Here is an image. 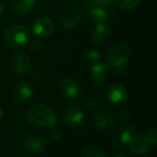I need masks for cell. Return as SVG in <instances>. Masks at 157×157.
Here are the masks:
<instances>
[{
  "instance_id": "6da1fadb",
  "label": "cell",
  "mask_w": 157,
  "mask_h": 157,
  "mask_svg": "<svg viewBox=\"0 0 157 157\" xmlns=\"http://www.w3.org/2000/svg\"><path fill=\"white\" fill-rule=\"evenodd\" d=\"M26 118L31 125L39 128H52L58 121L56 112L43 103L31 105L26 112Z\"/></svg>"
},
{
  "instance_id": "7a4b0ae2",
  "label": "cell",
  "mask_w": 157,
  "mask_h": 157,
  "mask_svg": "<svg viewBox=\"0 0 157 157\" xmlns=\"http://www.w3.org/2000/svg\"><path fill=\"white\" fill-rule=\"evenodd\" d=\"M131 56V48L126 42H116L110 46L107 53V63L118 73L124 71L125 63Z\"/></svg>"
},
{
  "instance_id": "3957f363",
  "label": "cell",
  "mask_w": 157,
  "mask_h": 157,
  "mask_svg": "<svg viewBox=\"0 0 157 157\" xmlns=\"http://www.w3.org/2000/svg\"><path fill=\"white\" fill-rule=\"evenodd\" d=\"M5 40L6 43L11 48H23L30 40V35L26 27L14 24L8 27L5 31Z\"/></svg>"
},
{
  "instance_id": "277c9868",
  "label": "cell",
  "mask_w": 157,
  "mask_h": 157,
  "mask_svg": "<svg viewBox=\"0 0 157 157\" xmlns=\"http://www.w3.org/2000/svg\"><path fill=\"white\" fill-rule=\"evenodd\" d=\"M33 95V87L30 83L26 81L17 82L11 90V98L14 102L18 105H24L28 102Z\"/></svg>"
},
{
  "instance_id": "5b68a950",
  "label": "cell",
  "mask_w": 157,
  "mask_h": 157,
  "mask_svg": "<svg viewBox=\"0 0 157 157\" xmlns=\"http://www.w3.org/2000/svg\"><path fill=\"white\" fill-rule=\"evenodd\" d=\"M11 69L16 75H27L31 71V58L24 52L15 53L11 58Z\"/></svg>"
},
{
  "instance_id": "8992f818",
  "label": "cell",
  "mask_w": 157,
  "mask_h": 157,
  "mask_svg": "<svg viewBox=\"0 0 157 157\" xmlns=\"http://www.w3.org/2000/svg\"><path fill=\"white\" fill-rule=\"evenodd\" d=\"M84 121V111L78 103H70L63 111V122L67 126L78 127Z\"/></svg>"
},
{
  "instance_id": "52a82bcc",
  "label": "cell",
  "mask_w": 157,
  "mask_h": 157,
  "mask_svg": "<svg viewBox=\"0 0 157 157\" xmlns=\"http://www.w3.org/2000/svg\"><path fill=\"white\" fill-rule=\"evenodd\" d=\"M107 98L112 105L116 107H123L128 100L127 88L121 83H114L107 90Z\"/></svg>"
},
{
  "instance_id": "ba28073f",
  "label": "cell",
  "mask_w": 157,
  "mask_h": 157,
  "mask_svg": "<svg viewBox=\"0 0 157 157\" xmlns=\"http://www.w3.org/2000/svg\"><path fill=\"white\" fill-rule=\"evenodd\" d=\"M59 90L66 98L74 99L81 95L82 86L76 78H71V76H66L59 83Z\"/></svg>"
},
{
  "instance_id": "9c48e42d",
  "label": "cell",
  "mask_w": 157,
  "mask_h": 157,
  "mask_svg": "<svg viewBox=\"0 0 157 157\" xmlns=\"http://www.w3.org/2000/svg\"><path fill=\"white\" fill-rule=\"evenodd\" d=\"M111 74V68L108 63L98 61L92 65L90 68V76H92L93 83L96 86H101Z\"/></svg>"
},
{
  "instance_id": "30bf717a",
  "label": "cell",
  "mask_w": 157,
  "mask_h": 157,
  "mask_svg": "<svg viewBox=\"0 0 157 157\" xmlns=\"http://www.w3.org/2000/svg\"><path fill=\"white\" fill-rule=\"evenodd\" d=\"M23 145L27 152L37 155L43 152L44 147H45V142H44L43 138L40 137L39 135L27 133L23 138Z\"/></svg>"
},
{
  "instance_id": "8fae6325",
  "label": "cell",
  "mask_w": 157,
  "mask_h": 157,
  "mask_svg": "<svg viewBox=\"0 0 157 157\" xmlns=\"http://www.w3.org/2000/svg\"><path fill=\"white\" fill-rule=\"evenodd\" d=\"M82 20V13L76 8H69L63 13L60 24L65 29H73L78 26Z\"/></svg>"
},
{
  "instance_id": "7c38bea8",
  "label": "cell",
  "mask_w": 157,
  "mask_h": 157,
  "mask_svg": "<svg viewBox=\"0 0 157 157\" xmlns=\"http://www.w3.org/2000/svg\"><path fill=\"white\" fill-rule=\"evenodd\" d=\"M54 30V24L50 17H40L35 22L33 31L38 38H48Z\"/></svg>"
},
{
  "instance_id": "4fadbf2b",
  "label": "cell",
  "mask_w": 157,
  "mask_h": 157,
  "mask_svg": "<svg viewBox=\"0 0 157 157\" xmlns=\"http://www.w3.org/2000/svg\"><path fill=\"white\" fill-rule=\"evenodd\" d=\"M110 28L105 24H97L90 33V41L95 45L101 46L108 42L110 38Z\"/></svg>"
},
{
  "instance_id": "5bb4252c",
  "label": "cell",
  "mask_w": 157,
  "mask_h": 157,
  "mask_svg": "<svg viewBox=\"0 0 157 157\" xmlns=\"http://www.w3.org/2000/svg\"><path fill=\"white\" fill-rule=\"evenodd\" d=\"M127 146L129 147V151H130L135 156H138V157L144 156V155L148 152V150H150V145H148V143L146 142L144 136L139 135V133H137V135L133 137V139L131 140L130 143Z\"/></svg>"
},
{
  "instance_id": "9a60e30c",
  "label": "cell",
  "mask_w": 157,
  "mask_h": 157,
  "mask_svg": "<svg viewBox=\"0 0 157 157\" xmlns=\"http://www.w3.org/2000/svg\"><path fill=\"white\" fill-rule=\"evenodd\" d=\"M116 122L115 115L108 110H100L94 116V124L100 129H105L111 127Z\"/></svg>"
},
{
  "instance_id": "2e32d148",
  "label": "cell",
  "mask_w": 157,
  "mask_h": 157,
  "mask_svg": "<svg viewBox=\"0 0 157 157\" xmlns=\"http://www.w3.org/2000/svg\"><path fill=\"white\" fill-rule=\"evenodd\" d=\"M37 0H12L14 11L20 15H27L35 9Z\"/></svg>"
},
{
  "instance_id": "e0dca14e",
  "label": "cell",
  "mask_w": 157,
  "mask_h": 157,
  "mask_svg": "<svg viewBox=\"0 0 157 157\" xmlns=\"http://www.w3.org/2000/svg\"><path fill=\"white\" fill-rule=\"evenodd\" d=\"M136 135H137V131H136V129L133 127H122L120 130V133H118V139L116 140L117 144L118 145H128Z\"/></svg>"
},
{
  "instance_id": "ac0fdd59",
  "label": "cell",
  "mask_w": 157,
  "mask_h": 157,
  "mask_svg": "<svg viewBox=\"0 0 157 157\" xmlns=\"http://www.w3.org/2000/svg\"><path fill=\"white\" fill-rule=\"evenodd\" d=\"M88 13L92 21L96 24H102L108 20V11L103 7H99V6L92 7Z\"/></svg>"
},
{
  "instance_id": "d6986e66",
  "label": "cell",
  "mask_w": 157,
  "mask_h": 157,
  "mask_svg": "<svg viewBox=\"0 0 157 157\" xmlns=\"http://www.w3.org/2000/svg\"><path fill=\"white\" fill-rule=\"evenodd\" d=\"M83 56L85 58V60L90 63L92 65L100 61V53L98 51L94 50V48H86L83 52Z\"/></svg>"
},
{
  "instance_id": "ffe728a7",
  "label": "cell",
  "mask_w": 157,
  "mask_h": 157,
  "mask_svg": "<svg viewBox=\"0 0 157 157\" xmlns=\"http://www.w3.org/2000/svg\"><path fill=\"white\" fill-rule=\"evenodd\" d=\"M120 8L125 10H131L137 8L140 5L141 0H115Z\"/></svg>"
},
{
  "instance_id": "44dd1931",
  "label": "cell",
  "mask_w": 157,
  "mask_h": 157,
  "mask_svg": "<svg viewBox=\"0 0 157 157\" xmlns=\"http://www.w3.org/2000/svg\"><path fill=\"white\" fill-rule=\"evenodd\" d=\"M82 157H107V155L99 148L86 147L82 152Z\"/></svg>"
},
{
  "instance_id": "7402d4cb",
  "label": "cell",
  "mask_w": 157,
  "mask_h": 157,
  "mask_svg": "<svg viewBox=\"0 0 157 157\" xmlns=\"http://www.w3.org/2000/svg\"><path fill=\"white\" fill-rule=\"evenodd\" d=\"M144 138H145L146 142L148 145H155L157 142V130L155 128H148L144 133Z\"/></svg>"
},
{
  "instance_id": "603a6c76",
  "label": "cell",
  "mask_w": 157,
  "mask_h": 157,
  "mask_svg": "<svg viewBox=\"0 0 157 157\" xmlns=\"http://www.w3.org/2000/svg\"><path fill=\"white\" fill-rule=\"evenodd\" d=\"M29 48H30L31 51L33 52H40L42 50V43L39 41V40L35 39V40H29Z\"/></svg>"
},
{
  "instance_id": "cb8c5ba5",
  "label": "cell",
  "mask_w": 157,
  "mask_h": 157,
  "mask_svg": "<svg viewBox=\"0 0 157 157\" xmlns=\"http://www.w3.org/2000/svg\"><path fill=\"white\" fill-rule=\"evenodd\" d=\"M93 1H94V3L96 6L105 8V7H109L114 0H93Z\"/></svg>"
},
{
  "instance_id": "d4e9b609",
  "label": "cell",
  "mask_w": 157,
  "mask_h": 157,
  "mask_svg": "<svg viewBox=\"0 0 157 157\" xmlns=\"http://www.w3.org/2000/svg\"><path fill=\"white\" fill-rule=\"evenodd\" d=\"M51 137H52L54 140H59L61 138L60 130L57 129V128H54V127H52V130H51Z\"/></svg>"
},
{
  "instance_id": "484cf974",
  "label": "cell",
  "mask_w": 157,
  "mask_h": 157,
  "mask_svg": "<svg viewBox=\"0 0 157 157\" xmlns=\"http://www.w3.org/2000/svg\"><path fill=\"white\" fill-rule=\"evenodd\" d=\"M98 103H99V101H98V99H96V97L90 98L86 101V105H87L88 108H95Z\"/></svg>"
},
{
  "instance_id": "4316f807",
  "label": "cell",
  "mask_w": 157,
  "mask_h": 157,
  "mask_svg": "<svg viewBox=\"0 0 157 157\" xmlns=\"http://www.w3.org/2000/svg\"><path fill=\"white\" fill-rule=\"evenodd\" d=\"M120 116L122 120H125V121L129 120V111L127 109H123L120 113Z\"/></svg>"
},
{
  "instance_id": "83f0119b",
  "label": "cell",
  "mask_w": 157,
  "mask_h": 157,
  "mask_svg": "<svg viewBox=\"0 0 157 157\" xmlns=\"http://www.w3.org/2000/svg\"><path fill=\"white\" fill-rule=\"evenodd\" d=\"M3 12H5V5H3V2L0 0V16L2 15Z\"/></svg>"
},
{
  "instance_id": "f1b7e54d",
  "label": "cell",
  "mask_w": 157,
  "mask_h": 157,
  "mask_svg": "<svg viewBox=\"0 0 157 157\" xmlns=\"http://www.w3.org/2000/svg\"><path fill=\"white\" fill-rule=\"evenodd\" d=\"M113 157H127V155L123 154V153H120V154H116V155H114Z\"/></svg>"
},
{
  "instance_id": "f546056e",
  "label": "cell",
  "mask_w": 157,
  "mask_h": 157,
  "mask_svg": "<svg viewBox=\"0 0 157 157\" xmlns=\"http://www.w3.org/2000/svg\"><path fill=\"white\" fill-rule=\"evenodd\" d=\"M3 117V110H2V108L0 107V120Z\"/></svg>"
}]
</instances>
